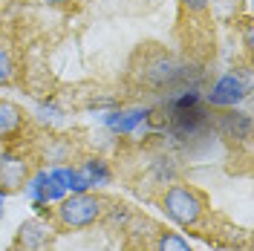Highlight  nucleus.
Masks as SVG:
<instances>
[{
	"label": "nucleus",
	"instance_id": "f3484780",
	"mask_svg": "<svg viewBox=\"0 0 254 251\" xmlns=\"http://www.w3.org/2000/svg\"><path fill=\"white\" fill-rule=\"evenodd\" d=\"M3 214H6V193L0 190V220H3Z\"/></svg>",
	"mask_w": 254,
	"mask_h": 251
},
{
	"label": "nucleus",
	"instance_id": "9b49d317",
	"mask_svg": "<svg viewBox=\"0 0 254 251\" xmlns=\"http://www.w3.org/2000/svg\"><path fill=\"white\" fill-rule=\"evenodd\" d=\"M23 125V110L12 101H0V141L15 136Z\"/></svg>",
	"mask_w": 254,
	"mask_h": 251
},
{
	"label": "nucleus",
	"instance_id": "f03ea898",
	"mask_svg": "<svg viewBox=\"0 0 254 251\" xmlns=\"http://www.w3.org/2000/svg\"><path fill=\"white\" fill-rule=\"evenodd\" d=\"M162 208H165V217L171 222L182 225V228H190V225H196V222L202 220V214H205V199H202L193 188L174 182L171 188L165 190V196H162Z\"/></svg>",
	"mask_w": 254,
	"mask_h": 251
},
{
	"label": "nucleus",
	"instance_id": "20e7f679",
	"mask_svg": "<svg viewBox=\"0 0 254 251\" xmlns=\"http://www.w3.org/2000/svg\"><path fill=\"white\" fill-rule=\"evenodd\" d=\"M23 190H26V196H29L35 205H52V202H61L64 196H66L61 185L49 176V171L29 173V179H26Z\"/></svg>",
	"mask_w": 254,
	"mask_h": 251
},
{
	"label": "nucleus",
	"instance_id": "7ed1b4c3",
	"mask_svg": "<svg viewBox=\"0 0 254 251\" xmlns=\"http://www.w3.org/2000/svg\"><path fill=\"white\" fill-rule=\"evenodd\" d=\"M246 98H249V81L240 78V72H225L222 78H217L211 93L205 95V104L217 107V110H231Z\"/></svg>",
	"mask_w": 254,
	"mask_h": 251
},
{
	"label": "nucleus",
	"instance_id": "dca6fc26",
	"mask_svg": "<svg viewBox=\"0 0 254 251\" xmlns=\"http://www.w3.org/2000/svg\"><path fill=\"white\" fill-rule=\"evenodd\" d=\"M185 6H188L190 12H202V9H208V0H182Z\"/></svg>",
	"mask_w": 254,
	"mask_h": 251
},
{
	"label": "nucleus",
	"instance_id": "9d476101",
	"mask_svg": "<svg viewBox=\"0 0 254 251\" xmlns=\"http://www.w3.org/2000/svg\"><path fill=\"white\" fill-rule=\"evenodd\" d=\"M49 176L64 188V193H84V190H90L87 188V182L81 179L78 168H69V165H52V168H49Z\"/></svg>",
	"mask_w": 254,
	"mask_h": 251
},
{
	"label": "nucleus",
	"instance_id": "f8f14e48",
	"mask_svg": "<svg viewBox=\"0 0 254 251\" xmlns=\"http://www.w3.org/2000/svg\"><path fill=\"white\" fill-rule=\"evenodd\" d=\"M156 251H193V249H190L179 234H171V231H168V234H159Z\"/></svg>",
	"mask_w": 254,
	"mask_h": 251
},
{
	"label": "nucleus",
	"instance_id": "0eeeda50",
	"mask_svg": "<svg viewBox=\"0 0 254 251\" xmlns=\"http://www.w3.org/2000/svg\"><path fill=\"white\" fill-rule=\"evenodd\" d=\"M211 127L220 133L222 139H231V141H246L252 136V119L240 110H225L217 113V119H211Z\"/></svg>",
	"mask_w": 254,
	"mask_h": 251
},
{
	"label": "nucleus",
	"instance_id": "6e6552de",
	"mask_svg": "<svg viewBox=\"0 0 254 251\" xmlns=\"http://www.w3.org/2000/svg\"><path fill=\"white\" fill-rule=\"evenodd\" d=\"M49 243H52V231H49L47 222L29 220L20 225L12 251H49Z\"/></svg>",
	"mask_w": 254,
	"mask_h": 251
},
{
	"label": "nucleus",
	"instance_id": "423d86ee",
	"mask_svg": "<svg viewBox=\"0 0 254 251\" xmlns=\"http://www.w3.org/2000/svg\"><path fill=\"white\" fill-rule=\"evenodd\" d=\"M153 119V110L150 107H130V110H113L104 116V125L110 127L113 133L119 136H130L136 133L139 127H144L147 122Z\"/></svg>",
	"mask_w": 254,
	"mask_h": 251
},
{
	"label": "nucleus",
	"instance_id": "2eb2a0df",
	"mask_svg": "<svg viewBox=\"0 0 254 251\" xmlns=\"http://www.w3.org/2000/svg\"><path fill=\"white\" fill-rule=\"evenodd\" d=\"M104 211H107V208H104ZM107 217H110V222H127L130 211H127V205H113L110 211H107Z\"/></svg>",
	"mask_w": 254,
	"mask_h": 251
},
{
	"label": "nucleus",
	"instance_id": "f257e3e1",
	"mask_svg": "<svg viewBox=\"0 0 254 251\" xmlns=\"http://www.w3.org/2000/svg\"><path fill=\"white\" fill-rule=\"evenodd\" d=\"M55 220L61 222V228H69V231H78V228H87L93 225L95 220L104 217V199L95 196V193H66L61 202H55Z\"/></svg>",
	"mask_w": 254,
	"mask_h": 251
},
{
	"label": "nucleus",
	"instance_id": "1a4fd4ad",
	"mask_svg": "<svg viewBox=\"0 0 254 251\" xmlns=\"http://www.w3.org/2000/svg\"><path fill=\"white\" fill-rule=\"evenodd\" d=\"M78 173H81V179L87 182V188H104V185H110V179H113L110 165H107L104 159H98V156L84 159Z\"/></svg>",
	"mask_w": 254,
	"mask_h": 251
},
{
	"label": "nucleus",
	"instance_id": "a211bd4d",
	"mask_svg": "<svg viewBox=\"0 0 254 251\" xmlns=\"http://www.w3.org/2000/svg\"><path fill=\"white\" fill-rule=\"evenodd\" d=\"M44 3H49V6H64V3H69V0H44Z\"/></svg>",
	"mask_w": 254,
	"mask_h": 251
},
{
	"label": "nucleus",
	"instance_id": "39448f33",
	"mask_svg": "<svg viewBox=\"0 0 254 251\" xmlns=\"http://www.w3.org/2000/svg\"><path fill=\"white\" fill-rule=\"evenodd\" d=\"M29 162L17 153H3L0 156V190H23L26 179H29Z\"/></svg>",
	"mask_w": 254,
	"mask_h": 251
},
{
	"label": "nucleus",
	"instance_id": "4468645a",
	"mask_svg": "<svg viewBox=\"0 0 254 251\" xmlns=\"http://www.w3.org/2000/svg\"><path fill=\"white\" fill-rule=\"evenodd\" d=\"M38 119L47 122V125H58V122H61V110H58V104H41V107H38Z\"/></svg>",
	"mask_w": 254,
	"mask_h": 251
},
{
	"label": "nucleus",
	"instance_id": "ddd939ff",
	"mask_svg": "<svg viewBox=\"0 0 254 251\" xmlns=\"http://www.w3.org/2000/svg\"><path fill=\"white\" fill-rule=\"evenodd\" d=\"M12 81H15V58L0 44V84H12Z\"/></svg>",
	"mask_w": 254,
	"mask_h": 251
}]
</instances>
